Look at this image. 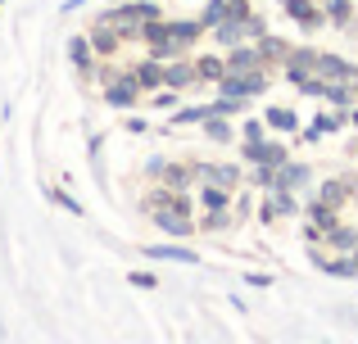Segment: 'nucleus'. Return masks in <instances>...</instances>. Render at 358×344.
<instances>
[{"mask_svg": "<svg viewBox=\"0 0 358 344\" xmlns=\"http://www.w3.org/2000/svg\"><path fill=\"white\" fill-rule=\"evenodd\" d=\"M218 87H222V96L250 100V96H263V91H268V77H263V73H222Z\"/></svg>", "mask_w": 358, "mask_h": 344, "instance_id": "nucleus-1", "label": "nucleus"}, {"mask_svg": "<svg viewBox=\"0 0 358 344\" xmlns=\"http://www.w3.org/2000/svg\"><path fill=\"white\" fill-rule=\"evenodd\" d=\"M218 36L222 45H241V41H254V36H263V23L254 14H241V18H227V23H218Z\"/></svg>", "mask_w": 358, "mask_h": 344, "instance_id": "nucleus-2", "label": "nucleus"}, {"mask_svg": "<svg viewBox=\"0 0 358 344\" xmlns=\"http://www.w3.org/2000/svg\"><path fill=\"white\" fill-rule=\"evenodd\" d=\"M317 77L322 82H345V87H358V68L345 59H336V54H317Z\"/></svg>", "mask_w": 358, "mask_h": 344, "instance_id": "nucleus-3", "label": "nucleus"}, {"mask_svg": "<svg viewBox=\"0 0 358 344\" xmlns=\"http://www.w3.org/2000/svg\"><path fill=\"white\" fill-rule=\"evenodd\" d=\"M245 159L259 168V163H268V168H281L286 163V145H263V141H245Z\"/></svg>", "mask_w": 358, "mask_h": 344, "instance_id": "nucleus-4", "label": "nucleus"}, {"mask_svg": "<svg viewBox=\"0 0 358 344\" xmlns=\"http://www.w3.org/2000/svg\"><path fill=\"white\" fill-rule=\"evenodd\" d=\"M313 68H317V50H295V54L286 59V77L295 82V87H299L304 77H313Z\"/></svg>", "mask_w": 358, "mask_h": 344, "instance_id": "nucleus-5", "label": "nucleus"}, {"mask_svg": "<svg viewBox=\"0 0 358 344\" xmlns=\"http://www.w3.org/2000/svg\"><path fill=\"white\" fill-rule=\"evenodd\" d=\"M336 227V213H331V204H322L317 200L313 209H308V240H317L322 231H331Z\"/></svg>", "mask_w": 358, "mask_h": 344, "instance_id": "nucleus-6", "label": "nucleus"}, {"mask_svg": "<svg viewBox=\"0 0 358 344\" xmlns=\"http://www.w3.org/2000/svg\"><path fill=\"white\" fill-rule=\"evenodd\" d=\"M155 222L168 231V236H191V231H195V222H186L182 213L173 209V204H164V213H155Z\"/></svg>", "mask_w": 358, "mask_h": 344, "instance_id": "nucleus-7", "label": "nucleus"}, {"mask_svg": "<svg viewBox=\"0 0 358 344\" xmlns=\"http://www.w3.org/2000/svg\"><path fill=\"white\" fill-rule=\"evenodd\" d=\"M259 68H263V54L250 50V45H236V54H231L227 73H259Z\"/></svg>", "mask_w": 358, "mask_h": 344, "instance_id": "nucleus-8", "label": "nucleus"}, {"mask_svg": "<svg viewBox=\"0 0 358 344\" xmlns=\"http://www.w3.org/2000/svg\"><path fill=\"white\" fill-rule=\"evenodd\" d=\"M322 240L331 249H358V227H345V222H336L331 231H322Z\"/></svg>", "mask_w": 358, "mask_h": 344, "instance_id": "nucleus-9", "label": "nucleus"}, {"mask_svg": "<svg viewBox=\"0 0 358 344\" xmlns=\"http://www.w3.org/2000/svg\"><path fill=\"white\" fill-rule=\"evenodd\" d=\"M200 204H204V213H227V204H231L227 186H213V181H204V195H200Z\"/></svg>", "mask_w": 358, "mask_h": 344, "instance_id": "nucleus-10", "label": "nucleus"}, {"mask_svg": "<svg viewBox=\"0 0 358 344\" xmlns=\"http://www.w3.org/2000/svg\"><path fill=\"white\" fill-rule=\"evenodd\" d=\"M281 9H286L295 23H304V27L317 23V5H313V0H281Z\"/></svg>", "mask_w": 358, "mask_h": 344, "instance_id": "nucleus-11", "label": "nucleus"}, {"mask_svg": "<svg viewBox=\"0 0 358 344\" xmlns=\"http://www.w3.org/2000/svg\"><path fill=\"white\" fill-rule=\"evenodd\" d=\"M136 77H131V73H127V77H122L118 82V87H109V105H118V109H127V105H136Z\"/></svg>", "mask_w": 358, "mask_h": 344, "instance_id": "nucleus-12", "label": "nucleus"}, {"mask_svg": "<svg viewBox=\"0 0 358 344\" xmlns=\"http://www.w3.org/2000/svg\"><path fill=\"white\" fill-rule=\"evenodd\" d=\"M350 190H354L350 181H322V186H317V200L336 209V204H345V200H350Z\"/></svg>", "mask_w": 358, "mask_h": 344, "instance_id": "nucleus-13", "label": "nucleus"}, {"mask_svg": "<svg viewBox=\"0 0 358 344\" xmlns=\"http://www.w3.org/2000/svg\"><path fill=\"white\" fill-rule=\"evenodd\" d=\"M286 213H295V200H290V190H281V186H277V195H272L268 209H263V218L277 222V218H286Z\"/></svg>", "mask_w": 358, "mask_h": 344, "instance_id": "nucleus-14", "label": "nucleus"}, {"mask_svg": "<svg viewBox=\"0 0 358 344\" xmlns=\"http://www.w3.org/2000/svg\"><path fill=\"white\" fill-rule=\"evenodd\" d=\"M204 181H213V186H236L241 181V168H231V163H213V168H204Z\"/></svg>", "mask_w": 358, "mask_h": 344, "instance_id": "nucleus-15", "label": "nucleus"}, {"mask_svg": "<svg viewBox=\"0 0 358 344\" xmlns=\"http://www.w3.org/2000/svg\"><path fill=\"white\" fill-rule=\"evenodd\" d=\"M131 77H136V87H141V91H155V87H164V68H159V63H141V68L131 73Z\"/></svg>", "mask_w": 358, "mask_h": 344, "instance_id": "nucleus-16", "label": "nucleus"}, {"mask_svg": "<svg viewBox=\"0 0 358 344\" xmlns=\"http://www.w3.org/2000/svg\"><path fill=\"white\" fill-rule=\"evenodd\" d=\"M231 18V5L227 0H209V5H204V14H200V23L204 27H218V23H227Z\"/></svg>", "mask_w": 358, "mask_h": 344, "instance_id": "nucleus-17", "label": "nucleus"}, {"mask_svg": "<svg viewBox=\"0 0 358 344\" xmlns=\"http://www.w3.org/2000/svg\"><path fill=\"white\" fill-rule=\"evenodd\" d=\"M304 177H308V168H295V163H281V168H277V186H281V190H295V186L304 181ZM277 186H272V190H277Z\"/></svg>", "mask_w": 358, "mask_h": 344, "instance_id": "nucleus-18", "label": "nucleus"}, {"mask_svg": "<svg viewBox=\"0 0 358 344\" xmlns=\"http://www.w3.org/2000/svg\"><path fill=\"white\" fill-rule=\"evenodd\" d=\"M150 258H173V263H200L195 249H173V245H159V249H145Z\"/></svg>", "mask_w": 358, "mask_h": 344, "instance_id": "nucleus-19", "label": "nucleus"}, {"mask_svg": "<svg viewBox=\"0 0 358 344\" xmlns=\"http://www.w3.org/2000/svg\"><path fill=\"white\" fill-rule=\"evenodd\" d=\"M268 127H277V132H295V127H299L295 109H268Z\"/></svg>", "mask_w": 358, "mask_h": 344, "instance_id": "nucleus-20", "label": "nucleus"}, {"mask_svg": "<svg viewBox=\"0 0 358 344\" xmlns=\"http://www.w3.org/2000/svg\"><path fill=\"white\" fill-rule=\"evenodd\" d=\"M204 132H209V141H231V127H227V118H222V114L204 118Z\"/></svg>", "mask_w": 358, "mask_h": 344, "instance_id": "nucleus-21", "label": "nucleus"}, {"mask_svg": "<svg viewBox=\"0 0 358 344\" xmlns=\"http://www.w3.org/2000/svg\"><path fill=\"white\" fill-rule=\"evenodd\" d=\"M195 77V68H186V63H173V68H164V87H186V82Z\"/></svg>", "mask_w": 358, "mask_h": 344, "instance_id": "nucleus-22", "label": "nucleus"}, {"mask_svg": "<svg viewBox=\"0 0 358 344\" xmlns=\"http://www.w3.org/2000/svg\"><path fill=\"white\" fill-rule=\"evenodd\" d=\"M222 73H227V63H218V59H200L195 63V77H204V82H218Z\"/></svg>", "mask_w": 358, "mask_h": 344, "instance_id": "nucleus-23", "label": "nucleus"}, {"mask_svg": "<svg viewBox=\"0 0 358 344\" xmlns=\"http://www.w3.org/2000/svg\"><path fill=\"white\" fill-rule=\"evenodd\" d=\"M336 127H341V118H313V123H308V132H304V141H317V136L336 132Z\"/></svg>", "mask_w": 358, "mask_h": 344, "instance_id": "nucleus-24", "label": "nucleus"}, {"mask_svg": "<svg viewBox=\"0 0 358 344\" xmlns=\"http://www.w3.org/2000/svg\"><path fill=\"white\" fill-rule=\"evenodd\" d=\"M186 181H191V168H182V163H177V168H168V177H164L168 190H186Z\"/></svg>", "mask_w": 358, "mask_h": 344, "instance_id": "nucleus-25", "label": "nucleus"}, {"mask_svg": "<svg viewBox=\"0 0 358 344\" xmlns=\"http://www.w3.org/2000/svg\"><path fill=\"white\" fill-rule=\"evenodd\" d=\"M259 54H263V63H268V59H277V54H290V50H286V41H277V36H263Z\"/></svg>", "mask_w": 358, "mask_h": 344, "instance_id": "nucleus-26", "label": "nucleus"}, {"mask_svg": "<svg viewBox=\"0 0 358 344\" xmlns=\"http://www.w3.org/2000/svg\"><path fill=\"white\" fill-rule=\"evenodd\" d=\"M322 9H327V18H336V23L350 18V0H322Z\"/></svg>", "mask_w": 358, "mask_h": 344, "instance_id": "nucleus-27", "label": "nucleus"}, {"mask_svg": "<svg viewBox=\"0 0 358 344\" xmlns=\"http://www.w3.org/2000/svg\"><path fill=\"white\" fill-rule=\"evenodd\" d=\"M204 118H209V105H195V109H182L173 123H204Z\"/></svg>", "mask_w": 358, "mask_h": 344, "instance_id": "nucleus-28", "label": "nucleus"}, {"mask_svg": "<svg viewBox=\"0 0 358 344\" xmlns=\"http://www.w3.org/2000/svg\"><path fill=\"white\" fill-rule=\"evenodd\" d=\"M73 59H78L82 68H87V63H91V50H87V41H73Z\"/></svg>", "mask_w": 358, "mask_h": 344, "instance_id": "nucleus-29", "label": "nucleus"}, {"mask_svg": "<svg viewBox=\"0 0 358 344\" xmlns=\"http://www.w3.org/2000/svg\"><path fill=\"white\" fill-rule=\"evenodd\" d=\"M245 141H263V123H254V118H250V123H245Z\"/></svg>", "mask_w": 358, "mask_h": 344, "instance_id": "nucleus-30", "label": "nucleus"}, {"mask_svg": "<svg viewBox=\"0 0 358 344\" xmlns=\"http://www.w3.org/2000/svg\"><path fill=\"white\" fill-rule=\"evenodd\" d=\"M231 5V18H241V14H250V0H227Z\"/></svg>", "mask_w": 358, "mask_h": 344, "instance_id": "nucleus-31", "label": "nucleus"}, {"mask_svg": "<svg viewBox=\"0 0 358 344\" xmlns=\"http://www.w3.org/2000/svg\"><path fill=\"white\" fill-rule=\"evenodd\" d=\"M245 285H259V290H263V285H272V276H259V272H250V276H245Z\"/></svg>", "mask_w": 358, "mask_h": 344, "instance_id": "nucleus-32", "label": "nucleus"}, {"mask_svg": "<svg viewBox=\"0 0 358 344\" xmlns=\"http://www.w3.org/2000/svg\"><path fill=\"white\" fill-rule=\"evenodd\" d=\"M354 276H358V254H354Z\"/></svg>", "mask_w": 358, "mask_h": 344, "instance_id": "nucleus-33", "label": "nucleus"}, {"mask_svg": "<svg viewBox=\"0 0 358 344\" xmlns=\"http://www.w3.org/2000/svg\"><path fill=\"white\" fill-rule=\"evenodd\" d=\"M354 127H358V114H354Z\"/></svg>", "mask_w": 358, "mask_h": 344, "instance_id": "nucleus-34", "label": "nucleus"}]
</instances>
